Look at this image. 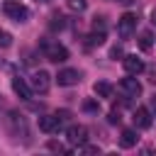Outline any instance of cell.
I'll use <instances>...</instances> for the list:
<instances>
[{"label":"cell","instance_id":"obj_18","mask_svg":"<svg viewBox=\"0 0 156 156\" xmlns=\"http://www.w3.org/2000/svg\"><path fill=\"white\" fill-rule=\"evenodd\" d=\"M83 107H85L88 112H98V102H95V100H85V102H83Z\"/></svg>","mask_w":156,"mask_h":156},{"label":"cell","instance_id":"obj_25","mask_svg":"<svg viewBox=\"0 0 156 156\" xmlns=\"http://www.w3.org/2000/svg\"><path fill=\"white\" fill-rule=\"evenodd\" d=\"M149 73H151V78H149V80H151V83H156V68H151Z\"/></svg>","mask_w":156,"mask_h":156},{"label":"cell","instance_id":"obj_1","mask_svg":"<svg viewBox=\"0 0 156 156\" xmlns=\"http://www.w3.org/2000/svg\"><path fill=\"white\" fill-rule=\"evenodd\" d=\"M41 51H44V58L46 61H54V63H63L68 58V49L58 41H44L41 44Z\"/></svg>","mask_w":156,"mask_h":156},{"label":"cell","instance_id":"obj_13","mask_svg":"<svg viewBox=\"0 0 156 156\" xmlns=\"http://www.w3.org/2000/svg\"><path fill=\"white\" fill-rule=\"evenodd\" d=\"M93 90H95V95H98V98H110V95H112V85H110L107 80L95 83V85H93Z\"/></svg>","mask_w":156,"mask_h":156},{"label":"cell","instance_id":"obj_14","mask_svg":"<svg viewBox=\"0 0 156 156\" xmlns=\"http://www.w3.org/2000/svg\"><path fill=\"white\" fill-rule=\"evenodd\" d=\"M151 39H154L151 32H141V34H139V46H141L144 51H149V49H151Z\"/></svg>","mask_w":156,"mask_h":156},{"label":"cell","instance_id":"obj_23","mask_svg":"<svg viewBox=\"0 0 156 156\" xmlns=\"http://www.w3.org/2000/svg\"><path fill=\"white\" fill-rule=\"evenodd\" d=\"M51 27H54V29H56V27L61 29V27H63V17H54V22H51Z\"/></svg>","mask_w":156,"mask_h":156},{"label":"cell","instance_id":"obj_21","mask_svg":"<svg viewBox=\"0 0 156 156\" xmlns=\"http://www.w3.org/2000/svg\"><path fill=\"white\" fill-rule=\"evenodd\" d=\"M80 149H83L85 154H100V149H98V146H85V144H80Z\"/></svg>","mask_w":156,"mask_h":156},{"label":"cell","instance_id":"obj_7","mask_svg":"<svg viewBox=\"0 0 156 156\" xmlns=\"http://www.w3.org/2000/svg\"><path fill=\"white\" fill-rule=\"evenodd\" d=\"M61 119H58V115H44V117H39V129L41 132H46V134H54V132H58L61 129Z\"/></svg>","mask_w":156,"mask_h":156},{"label":"cell","instance_id":"obj_8","mask_svg":"<svg viewBox=\"0 0 156 156\" xmlns=\"http://www.w3.org/2000/svg\"><path fill=\"white\" fill-rule=\"evenodd\" d=\"M151 117H154L151 110H146V107H136L132 119H134V127H136V129H149V127H151Z\"/></svg>","mask_w":156,"mask_h":156},{"label":"cell","instance_id":"obj_10","mask_svg":"<svg viewBox=\"0 0 156 156\" xmlns=\"http://www.w3.org/2000/svg\"><path fill=\"white\" fill-rule=\"evenodd\" d=\"M56 80H58V85H76L80 80V73L76 68H63V71H58Z\"/></svg>","mask_w":156,"mask_h":156},{"label":"cell","instance_id":"obj_15","mask_svg":"<svg viewBox=\"0 0 156 156\" xmlns=\"http://www.w3.org/2000/svg\"><path fill=\"white\" fill-rule=\"evenodd\" d=\"M85 7H88L85 0H68V10H73V12H83Z\"/></svg>","mask_w":156,"mask_h":156},{"label":"cell","instance_id":"obj_19","mask_svg":"<svg viewBox=\"0 0 156 156\" xmlns=\"http://www.w3.org/2000/svg\"><path fill=\"white\" fill-rule=\"evenodd\" d=\"M107 119H110V124H117V122H119V119H122V117H119V112H117V110H112V112H110V117H107Z\"/></svg>","mask_w":156,"mask_h":156},{"label":"cell","instance_id":"obj_2","mask_svg":"<svg viewBox=\"0 0 156 156\" xmlns=\"http://www.w3.org/2000/svg\"><path fill=\"white\" fill-rule=\"evenodd\" d=\"M117 90H119V95H122L124 100H134V98L141 95V83H139L136 78H122V80L117 83Z\"/></svg>","mask_w":156,"mask_h":156},{"label":"cell","instance_id":"obj_20","mask_svg":"<svg viewBox=\"0 0 156 156\" xmlns=\"http://www.w3.org/2000/svg\"><path fill=\"white\" fill-rule=\"evenodd\" d=\"M149 110H151V115L156 117V93H154V95L149 98Z\"/></svg>","mask_w":156,"mask_h":156},{"label":"cell","instance_id":"obj_16","mask_svg":"<svg viewBox=\"0 0 156 156\" xmlns=\"http://www.w3.org/2000/svg\"><path fill=\"white\" fill-rule=\"evenodd\" d=\"M105 29H107V24H105V17H95V20H93V32H100V34H105Z\"/></svg>","mask_w":156,"mask_h":156},{"label":"cell","instance_id":"obj_3","mask_svg":"<svg viewBox=\"0 0 156 156\" xmlns=\"http://www.w3.org/2000/svg\"><path fill=\"white\" fill-rule=\"evenodd\" d=\"M2 10H5V15H7L10 20H15V22H27V17H29V10H27L22 2H17V0H7Z\"/></svg>","mask_w":156,"mask_h":156},{"label":"cell","instance_id":"obj_4","mask_svg":"<svg viewBox=\"0 0 156 156\" xmlns=\"http://www.w3.org/2000/svg\"><path fill=\"white\" fill-rule=\"evenodd\" d=\"M134 29H136V15L124 12V15L117 20V34H119L122 39H129V37L134 34Z\"/></svg>","mask_w":156,"mask_h":156},{"label":"cell","instance_id":"obj_11","mask_svg":"<svg viewBox=\"0 0 156 156\" xmlns=\"http://www.w3.org/2000/svg\"><path fill=\"white\" fill-rule=\"evenodd\" d=\"M12 90L20 95V100H29V98H32V93H34V90H32V85H29L24 78H12Z\"/></svg>","mask_w":156,"mask_h":156},{"label":"cell","instance_id":"obj_26","mask_svg":"<svg viewBox=\"0 0 156 156\" xmlns=\"http://www.w3.org/2000/svg\"><path fill=\"white\" fill-rule=\"evenodd\" d=\"M117 2H124V5H129V2H134V0H117Z\"/></svg>","mask_w":156,"mask_h":156},{"label":"cell","instance_id":"obj_12","mask_svg":"<svg viewBox=\"0 0 156 156\" xmlns=\"http://www.w3.org/2000/svg\"><path fill=\"white\" fill-rule=\"evenodd\" d=\"M136 141H139V136H136V129H124V132H122V136H119V146H124V149H132V146H136Z\"/></svg>","mask_w":156,"mask_h":156},{"label":"cell","instance_id":"obj_27","mask_svg":"<svg viewBox=\"0 0 156 156\" xmlns=\"http://www.w3.org/2000/svg\"><path fill=\"white\" fill-rule=\"evenodd\" d=\"M37 2H51V0H37Z\"/></svg>","mask_w":156,"mask_h":156},{"label":"cell","instance_id":"obj_24","mask_svg":"<svg viewBox=\"0 0 156 156\" xmlns=\"http://www.w3.org/2000/svg\"><path fill=\"white\" fill-rule=\"evenodd\" d=\"M110 56H112V58H117V56H124V54H122V46H115V49L110 51Z\"/></svg>","mask_w":156,"mask_h":156},{"label":"cell","instance_id":"obj_17","mask_svg":"<svg viewBox=\"0 0 156 156\" xmlns=\"http://www.w3.org/2000/svg\"><path fill=\"white\" fill-rule=\"evenodd\" d=\"M10 44H12V37H10V32L0 29V49H7Z\"/></svg>","mask_w":156,"mask_h":156},{"label":"cell","instance_id":"obj_22","mask_svg":"<svg viewBox=\"0 0 156 156\" xmlns=\"http://www.w3.org/2000/svg\"><path fill=\"white\" fill-rule=\"evenodd\" d=\"M49 149H51V151H66V149H63L58 141H49Z\"/></svg>","mask_w":156,"mask_h":156},{"label":"cell","instance_id":"obj_6","mask_svg":"<svg viewBox=\"0 0 156 156\" xmlns=\"http://www.w3.org/2000/svg\"><path fill=\"white\" fill-rule=\"evenodd\" d=\"M122 63H124V71L129 73V76H139L146 66H144V61L139 58V56H134V54H127L124 58H122Z\"/></svg>","mask_w":156,"mask_h":156},{"label":"cell","instance_id":"obj_5","mask_svg":"<svg viewBox=\"0 0 156 156\" xmlns=\"http://www.w3.org/2000/svg\"><path fill=\"white\" fill-rule=\"evenodd\" d=\"M29 85H32V90L34 93H49V88H51V76L46 73V71H34L32 73V78H29Z\"/></svg>","mask_w":156,"mask_h":156},{"label":"cell","instance_id":"obj_9","mask_svg":"<svg viewBox=\"0 0 156 156\" xmlns=\"http://www.w3.org/2000/svg\"><path fill=\"white\" fill-rule=\"evenodd\" d=\"M66 136H68V141H71V144L80 146V144H85V139H88V129H85L83 124H73V127H68Z\"/></svg>","mask_w":156,"mask_h":156}]
</instances>
